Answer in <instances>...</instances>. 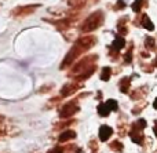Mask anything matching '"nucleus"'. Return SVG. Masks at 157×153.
Returning <instances> with one entry per match:
<instances>
[{
	"mask_svg": "<svg viewBox=\"0 0 157 153\" xmlns=\"http://www.w3.org/2000/svg\"><path fill=\"white\" fill-rule=\"evenodd\" d=\"M103 22V15L101 11H97V13L91 14L88 18L86 19V22L81 26V30L83 32H90V30L97 29L98 26H101V24Z\"/></svg>",
	"mask_w": 157,
	"mask_h": 153,
	"instance_id": "1",
	"label": "nucleus"
},
{
	"mask_svg": "<svg viewBox=\"0 0 157 153\" xmlns=\"http://www.w3.org/2000/svg\"><path fill=\"white\" fill-rule=\"evenodd\" d=\"M36 7H39V6L36 4V6H26V7H18L17 10L13 11V14L14 15H26V14L33 13Z\"/></svg>",
	"mask_w": 157,
	"mask_h": 153,
	"instance_id": "2",
	"label": "nucleus"
},
{
	"mask_svg": "<svg viewBox=\"0 0 157 153\" xmlns=\"http://www.w3.org/2000/svg\"><path fill=\"white\" fill-rule=\"evenodd\" d=\"M112 134H113V131H112L110 127H108V126H102V127H101V130H99V138L102 141H106Z\"/></svg>",
	"mask_w": 157,
	"mask_h": 153,
	"instance_id": "3",
	"label": "nucleus"
},
{
	"mask_svg": "<svg viewBox=\"0 0 157 153\" xmlns=\"http://www.w3.org/2000/svg\"><path fill=\"white\" fill-rule=\"evenodd\" d=\"M98 112H99V115L101 116H108L109 115V112H110V109L108 108V105H99V108H98Z\"/></svg>",
	"mask_w": 157,
	"mask_h": 153,
	"instance_id": "4",
	"label": "nucleus"
},
{
	"mask_svg": "<svg viewBox=\"0 0 157 153\" xmlns=\"http://www.w3.org/2000/svg\"><path fill=\"white\" fill-rule=\"evenodd\" d=\"M75 135H76V134H75L73 131H66L65 134H62V135L59 137V141H61V142H65L66 140H69V138H73Z\"/></svg>",
	"mask_w": 157,
	"mask_h": 153,
	"instance_id": "5",
	"label": "nucleus"
},
{
	"mask_svg": "<svg viewBox=\"0 0 157 153\" xmlns=\"http://www.w3.org/2000/svg\"><path fill=\"white\" fill-rule=\"evenodd\" d=\"M110 68H103V71H102V76H101V79L102 80H108L109 77H110Z\"/></svg>",
	"mask_w": 157,
	"mask_h": 153,
	"instance_id": "6",
	"label": "nucleus"
},
{
	"mask_svg": "<svg viewBox=\"0 0 157 153\" xmlns=\"http://www.w3.org/2000/svg\"><path fill=\"white\" fill-rule=\"evenodd\" d=\"M106 105H108V108L110 110H117V102L113 101V99H109V101L106 102Z\"/></svg>",
	"mask_w": 157,
	"mask_h": 153,
	"instance_id": "7",
	"label": "nucleus"
},
{
	"mask_svg": "<svg viewBox=\"0 0 157 153\" xmlns=\"http://www.w3.org/2000/svg\"><path fill=\"white\" fill-rule=\"evenodd\" d=\"M155 108H156V109H157V99H156V101H155Z\"/></svg>",
	"mask_w": 157,
	"mask_h": 153,
	"instance_id": "8",
	"label": "nucleus"
},
{
	"mask_svg": "<svg viewBox=\"0 0 157 153\" xmlns=\"http://www.w3.org/2000/svg\"><path fill=\"white\" fill-rule=\"evenodd\" d=\"M156 66H157V59H156Z\"/></svg>",
	"mask_w": 157,
	"mask_h": 153,
	"instance_id": "9",
	"label": "nucleus"
}]
</instances>
